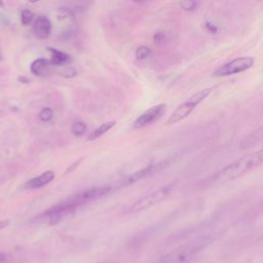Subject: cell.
I'll list each match as a JSON object with an SVG mask.
<instances>
[{"label": "cell", "instance_id": "obj_22", "mask_svg": "<svg viewBox=\"0 0 263 263\" xmlns=\"http://www.w3.org/2000/svg\"><path fill=\"white\" fill-rule=\"evenodd\" d=\"M83 160V158H80V159H78V160H76L74 163H72L67 170H66V172H65V174H70V173H72V172H74L75 171V168L77 167V166H79V164L81 163V161Z\"/></svg>", "mask_w": 263, "mask_h": 263}, {"label": "cell", "instance_id": "obj_16", "mask_svg": "<svg viewBox=\"0 0 263 263\" xmlns=\"http://www.w3.org/2000/svg\"><path fill=\"white\" fill-rule=\"evenodd\" d=\"M86 132V125L82 121H76L71 125V133L75 137H80L83 136Z\"/></svg>", "mask_w": 263, "mask_h": 263}, {"label": "cell", "instance_id": "obj_10", "mask_svg": "<svg viewBox=\"0 0 263 263\" xmlns=\"http://www.w3.org/2000/svg\"><path fill=\"white\" fill-rule=\"evenodd\" d=\"M54 173L52 171H45L38 177L32 178L29 181H27L24 185L27 189H38L42 186H45L46 184L50 183L54 179Z\"/></svg>", "mask_w": 263, "mask_h": 263}, {"label": "cell", "instance_id": "obj_25", "mask_svg": "<svg viewBox=\"0 0 263 263\" xmlns=\"http://www.w3.org/2000/svg\"><path fill=\"white\" fill-rule=\"evenodd\" d=\"M8 223H9V222H8L7 220H6V221H0V229H1V228H4L5 226H7Z\"/></svg>", "mask_w": 263, "mask_h": 263}, {"label": "cell", "instance_id": "obj_13", "mask_svg": "<svg viewBox=\"0 0 263 263\" xmlns=\"http://www.w3.org/2000/svg\"><path fill=\"white\" fill-rule=\"evenodd\" d=\"M48 50L51 52L50 62H51V64L53 66L64 65V64H66L70 60V57L67 53H65L64 51L58 50L57 48H52V47H49Z\"/></svg>", "mask_w": 263, "mask_h": 263}, {"label": "cell", "instance_id": "obj_21", "mask_svg": "<svg viewBox=\"0 0 263 263\" xmlns=\"http://www.w3.org/2000/svg\"><path fill=\"white\" fill-rule=\"evenodd\" d=\"M33 20V12L29 9H24L21 13V22L24 26H27L30 24Z\"/></svg>", "mask_w": 263, "mask_h": 263}, {"label": "cell", "instance_id": "obj_17", "mask_svg": "<svg viewBox=\"0 0 263 263\" xmlns=\"http://www.w3.org/2000/svg\"><path fill=\"white\" fill-rule=\"evenodd\" d=\"M180 7L188 12H192L198 9L199 6V2L197 1H193V0H185V1H181L180 3Z\"/></svg>", "mask_w": 263, "mask_h": 263}, {"label": "cell", "instance_id": "obj_11", "mask_svg": "<svg viewBox=\"0 0 263 263\" xmlns=\"http://www.w3.org/2000/svg\"><path fill=\"white\" fill-rule=\"evenodd\" d=\"M53 65L51 64L50 61H48L46 59H43V58H39L31 64L30 70L34 75L45 76V75H48L51 72V67Z\"/></svg>", "mask_w": 263, "mask_h": 263}, {"label": "cell", "instance_id": "obj_7", "mask_svg": "<svg viewBox=\"0 0 263 263\" xmlns=\"http://www.w3.org/2000/svg\"><path fill=\"white\" fill-rule=\"evenodd\" d=\"M165 112V104H158L155 105L145 112H143L135 121L133 124L134 128H141L144 126H147L149 124H152L156 120H158L163 113Z\"/></svg>", "mask_w": 263, "mask_h": 263}, {"label": "cell", "instance_id": "obj_20", "mask_svg": "<svg viewBox=\"0 0 263 263\" xmlns=\"http://www.w3.org/2000/svg\"><path fill=\"white\" fill-rule=\"evenodd\" d=\"M58 74L63 77H66V78H72V77L76 76L77 72L73 67L69 66V67H63L61 70L58 71Z\"/></svg>", "mask_w": 263, "mask_h": 263}, {"label": "cell", "instance_id": "obj_9", "mask_svg": "<svg viewBox=\"0 0 263 263\" xmlns=\"http://www.w3.org/2000/svg\"><path fill=\"white\" fill-rule=\"evenodd\" d=\"M50 30H51L50 21L44 15L37 16L33 25V31L35 36L39 39H46L50 34Z\"/></svg>", "mask_w": 263, "mask_h": 263}, {"label": "cell", "instance_id": "obj_15", "mask_svg": "<svg viewBox=\"0 0 263 263\" xmlns=\"http://www.w3.org/2000/svg\"><path fill=\"white\" fill-rule=\"evenodd\" d=\"M58 18L62 22L67 21V22H73L74 21V14L73 12L67 8V7H61L58 10Z\"/></svg>", "mask_w": 263, "mask_h": 263}, {"label": "cell", "instance_id": "obj_2", "mask_svg": "<svg viewBox=\"0 0 263 263\" xmlns=\"http://www.w3.org/2000/svg\"><path fill=\"white\" fill-rule=\"evenodd\" d=\"M215 88H216V86H210V87L203 88V89L195 92L194 95H192L189 99H187L185 102L180 104L172 112V114L167 118L165 124L172 125V124L178 123V122L184 120L185 118H187L193 112V110L213 92V90Z\"/></svg>", "mask_w": 263, "mask_h": 263}, {"label": "cell", "instance_id": "obj_18", "mask_svg": "<svg viewBox=\"0 0 263 263\" xmlns=\"http://www.w3.org/2000/svg\"><path fill=\"white\" fill-rule=\"evenodd\" d=\"M151 53V50L148 46H145V45H141L139 46L137 49H136V58L140 61H143V60H146Z\"/></svg>", "mask_w": 263, "mask_h": 263}, {"label": "cell", "instance_id": "obj_19", "mask_svg": "<svg viewBox=\"0 0 263 263\" xmlns=\"http://www.w3.org/2000/svg\"><path fill=\"white\" fill-rule=\"evenodd\" d=\"M38 117H39V119H40L41 121H43V122H48V121H50V120L52 119V117H53V111H52L51 108L45 107V108H43V109L39 112Z\"/></svg>", "mask_w": 263, "mask_h": 263}, {"label": "cell", "instance_id": "obj_5", "mask_svg": "<svg viewBox=\"0 0 263 263\" xmlns=\"http://www.w3.org/2000/svg\"><path fill=\"white\" fill-rule=\"evenodd\" d=\"M174 186H175V184H173V183L167 184V185L162 186V187L148 193L147 195L141 197L140 199H138L136 202H134L128 208V213H138V212L147 210V209L161 202L170 195Z\"/></svg>", "mask_w": 263, "mask_h": 263}, {"label": "cell", "instance_id": "obj_4", "mask_svg": "<svg viewBox=\"0 0 263 263\" xmlns=\"http://www.w3.org/2000/svg\"><path fill=\"white\" fill-rule=\"evenodd\" d=\"M111 191L110 186H103V187H93L87 190L75 193L71 196H68L66 199L62 200L58 204L66 208V209H76L79 205L87 203L89 201L99 199L105 195H107Z\"/></svg>", "mask_w": 263, "mask_h": 263}, {"label": "cell", "instance_id": "obj_8", "mask_svg": "<svg viewBox=\"0 0 263 263\" xmlns=\"http://www.w3.org/2000/svg\"><path fill=\"white\" fill-rule=\"evenodd\" d=\"M166 165H168V161L165 160V161H160V162H157V163H153V164H149L135 173H133L127 179H126V182L125 184L128 185V184H133L135 182H138L142 179H145L149 176H152L156 173H158L159 171H161L162 168H164Z\"/></svg>", "mask_w": 263, "mask_h": 263}, {"label": "cell", "instance_id": "obj_27", "mask_svg": "<svg viewBox=\"0 0 263 263\" xmlns=\"http://www.w3.org/2000/svg\"><path fill=\"white\" fill-rule=\"evenodd\" d=\"M101 263H119V262H115V261H112V262H101Z\"/></svg>", "mask_w": 263, "mask_h": 263}, {"label": "cell", "instance_id": "obj_12", "mask_svg": "<svg viewBox=\"0 0 263 263\" xmlns=\"http://www.w3.org/2000/svg\"><path fill=\"white\" fill-rule=\"evenodd\" d=\"M263 140V125L257 128L256 130L252 132L250 135H248L239 144L240 149H247L250 147H253L257 143L261 142Z\"/></svg>", "mask_w": 263, "mask_h": 263}, {"label": "cell", "instance_id": "obj_14", "mask_svg": "<svg viewBox=\"0 0 263 263\" xmlns=\"http://www.w3.org/2000/svg\"><path fill=\"white\" fill-rule=\"evenodd\" d=\"M116 121L112 120V121H108V122H105L103 124H101L98 128H96L95 130H92L88 137H87V140L88 141H95L97 140L98 138H100L101 136H103L104 134H106L109 129H111L114 125H115Z\"/></svg>", "mask_w": 263, "mask_h": 263}, {"label": "cell", "instance_id": "obj_28", "mask_svg": "<svg viewBox=\"0 0 263 263\" xmlns=\"http://www.w3.org/2000/svg\"><path fill=\"white\" fill-rule=\"evenodd\" d=\"M3 5V3H2V1H0V6H2Z\"/></svg>", "mask_w": 263, "mask_h": 263}, {"label": "cell", "instance_id": "obj_26", "mask_svg": "<svg viewBox=\"0 0 263 263\" xmlns=\"http://www.w3.org/2000/svg\"><path fill=\"white\" fill-rule=\"evenodd\" d=\"M18 79H20L21 81H22V80H24V83H29V82H30V80H29L28 78H26V77H20Z\"/></svg>", "mask_w": 263, "mask_h": 263}, {"label": "cell", "instance_id": "obj_1", "mask_svg": "<svg viewBox=\"0 0 263 263\" xmlns=\"http://www.w3.org/2000/svg\"><path fill=\"white\" fill-rule=\"evenodd\" d=\"M261 164H263V148L250 152L225 165L220 171L203 180L201 182V186L210 187L233 181L260 166Z\"/></svg>", "mask_w": 263, "mask_h": 263}, {"label": "cell", "instance_id": "obj_3", "mask_svg": "<svg viewBox=\"0 0 263 263\" xmlns=\"http://www.w3.org/2000/svg\"><path fill=\"white\" fill-rule=\"evenodd\" d=\"M206 245L205 241H196L183 245L165 254L155 263H188L194 259L195 255Z\"/></svg>", "mask_w": 263, "mask_h": 263}, {"label": "cell", "instance_id": "obj_24", "mask_svg": "<svg viewBox=\"0 0 263 263\" xmlns=\"http://www.w3.org/2000/svg\"><path fill=\"white\" fill-rule=\"evenodd\" d=\"M188 263H209V261L208 260H205V259H203V258H194V259H192L190 262H188Z\"/></svg>", "mask_w": 263, "mask_h": 263}, {"label": "cell", "instance_id": "obj_6", "mask_svg": "<svg viewBox=\"0 0 263 263\" xmlns=\"http://www.w3.org/2000/svg\"><path fill=\"white\" fill-rule=\"evenodd\" d=\"M254 63H255V59L253 57H250V55L238 57L219 66L213 72V75L215 77H226V76L239 74L252 68Z\"/></svg>", "mask_w": 263, "mask_h": 263}, {"label": "cell", "instance_id": "obj_23", "mask_svg": "<svg viewBox=\"0 0 263 263\" xmlns=\"http://www.w3.org/2000/svg\"><path fill=\"white\" fill-rule=\"evenodd\" d=\"M9 262V257L6 254L0 253V263H8Z\"/></svg>", "mask_w": 263, "mask_h": 263}]
</instances>
